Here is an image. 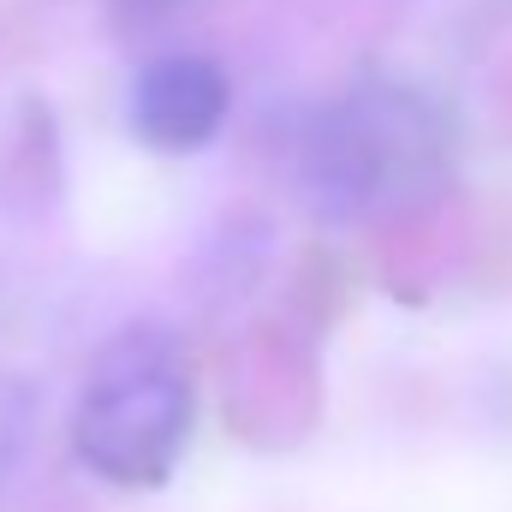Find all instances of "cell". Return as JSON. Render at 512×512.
Here are the masks:
<instances>
[{
	"label": "cell",
	"mask_w": 512,
	"mask_h": 512,
	"mask_svg": "<svg viewBox=\"0 0 512 512\" xmlns=\"http://www.w3.org/2000/svg\"><path fill=\"white\" fill-rule=\"evenodd\" d=\"M12 447H18V435H12V405L0 399V477H6V459H12Z\"/></svg>",
	"instance_id": "cell-4"
},
{
	"label": "cell",
	"mask_w": 512,
	"mask_h": 512,
	"mask_svg": "<svg viewBox=\"0 0 512 512\" xmlns=\"http://www.w3.org/2000/svg\"><path fill=\"white\" fill-rule=\"evenodd\" d=\"M227 72L209 54H155L131 78V131L161 149V155H191L203 149L227 120Z\"/></svg>",
	"instance_id": "cell-3"
},
{
	"label": "cell",
	"mask_w": 512,
	"mask_h": 512,
	"mask_svg": "<svg viewBox=\"0 0 512 512\" xmlns=\"http://www.w3.org/2000/svg\"><path fill=\"white\" fill-rule=\"evenodd\" d=\"M197 417V387L179 340L155 322L114 334L72 405L78 459L114 489H155L173 477Z\"/></svg>",
	"instance_id": "cell-2"
},
{
	"label": "cell",
	"mask_w": 512,
	"mask_h": 512,
	"mask_svg": "<svg viewBox=\"0 0 512 512\" xmlns=\"http://www.w3.org/2000/svg\"><path fill=\"white\" fill-rule=\"evenodd\" d=\"M447 114L393 78H364L310 114L298 191L322 221H376L429 197L447 173Z\"/></svg>",
	"instance_id": "cell-1"
}]
</instances>
